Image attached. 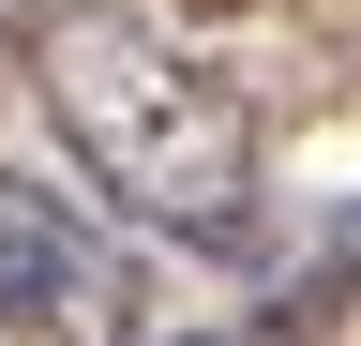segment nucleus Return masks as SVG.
Here are the masks:
<instances>
[{"instance_id": "nucleus-2", "label": "nucleus", "mask_w": 361, "mask_h": 346, "mask_svg": "<svg viewBox=\"0 0 361 346\" xmlns=\"http://www.w3.org/2000/svg\"><path fill=\"white\" fill-rule=\"evenodd\" d=\"M151 286L61 181L0 166V346H135Z\"/></svg>"}, {"instance_id": "nucleus-3", "label": "nucleus", "mask_w": 361, "mask_h": 346, "mask_svg": "<svg viewBox=\"0 0 361 346\" xmlns=\"http://www.w3.org/2000/svg\"><path fill=\"white\" fill-rule=\"evenodd\" d=\"M196 30H241V16H286V0H180Z\"/></svg>"}, {"instance_id": "nucleus-1", "label": "nucleus", "mask_w": 361, "mask_h": 346, "mask_svg": "<svg viewBox=\"0 0 361 346\" xmlns=\"http://www.w3.org/2000/svg\"><path fill=\"white\" fill-rule=\"evenodd\" d=\"M30 91L61 121V151L90 166V196H121V226L180 256H256V121L180 46L121 30L106 0H61L30 30Z\"/></svg>"}]
</instances>
